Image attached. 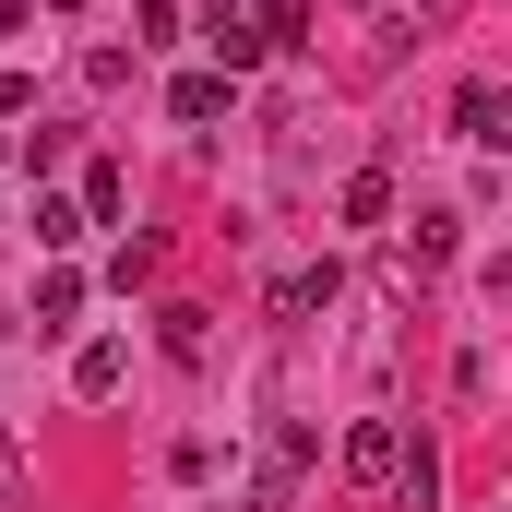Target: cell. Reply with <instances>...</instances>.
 <instances>
[{
	"label": "cell",
	"mask_w": 512,
	"mask_h": 512,
	"mask_svg": "<svg viewBox=\"0 0 512 512\" xmlns=\"http://www.w3.org/2000/svg\"><path fill=\"white\" fill-rule=\"evenodd\" d=\"M334 298H346V274H334V262H286V274H274V322H286V334H298V322H322Z\"/></svg>",
	"instance_id": "obj_1"
},
{
	"label": "cell",
	"mask_w": 512,
	"mask_h": 512,
	"mask_svg": "<svg viewBox=\"0 0 512 512\" xmlns=\"http://www.w3.org/2000/svg\"><path fill=\"white\" fill-rule=\"evenodd\" d=\"M393 465H405V429H393V417H358V429H346V477H358V489H393Z\"/></svg>",
	"instance_id": "obj_2"
},
{
	"label": "cell",
	"mask_w": 512,
	"mask_h": 512,
	"mask_svg": "<svg viewBox=\"0 0 512 512\" xmlns=\"http://www.w3.org/2000/svg\"><path fill=\"white\" fill-rule=\"evenodd\" d=\"M203 48H215V72H227V84H239L251 60H274V48H262V24H251V12H227V0L203 12Z\"/></svg>",
	"instance_id": "obj_3"
},
{
	"label": "cell",
	"mask_w": 512,
	"mask_h": 512,
	"mask_svg": "<svg viewBox=\"0 0 512 512\" xmlns=\"http://www.w3.org/2000/svg\"><path fill=\"white\" fill-rule=\"evenodd\" d=\"M512 96H501V84H465V96H453V131H465V143H477V155H501V143H512Z\"/></svg>",
	"instance_id": "obj_4"
},
{
	"label": "cell",
	"mask_w": 512,
	"mask_h": 512,
	"mask_svg": "<svg viewBox=\"0 0 512 512\" xmlns=\"http://www.w3.org/2000/svg\"><path fill=\"white\" fill-rule=\"evenodd\" d=\"M155 346L203 370V358H215V310H191V298H167V310H155Z\"/></svg>",
	"instance_id": "obj_5"
},
{
	"label": "cell",
	"mask_w": 512,
	"mask_h": 512,
	"mask_svg": "<svg viewBox=\"0 0 512 512\" xmlns=\"http://www.w3.org/2000/svg\"><path fill=\"white\" fill-rule=\"evenodd\" d=\"M167 120H179V131H215V120H227V72H179V84H167Z\"/></svg>",
	"instance_id": "obj_6"
},
{
	"label": "cell",
	"mask_w": 512,
	"mask_h": 512,
	"mask_svg": "<svg viewBox=\"0 0 512 512\" xmlns=\"http://www.w3.org/2000/svg\"><path fill=\"white\" fill-rule=\"evenodd\" d=\"M120 382H131V346H120V334H96V346L72 358V393H120Z\"/></svg>",
	"instance_id": "obj_7"
},
{
	"label": "cell",
	"mask_w": 512,
	"mask_h": 512,
	"mask_svg": "<svg viewBox=\"0 0 512 512\" xmlns=\"http://www.w3.org/2000/svg\"><path fill=\"white\" fill-rule=\"evenodd\" d=\"M393 501H405V512H429V501H441V453H429V441H405V465H393Z\"/></svg>",
	"instance_id": "obj_8"
},
{
	"label": "cell",
	"mask_w": 512,
	"mask_h": 512,
	"mask_svg": "<svg viewBox=\"0 0 512 512\" xmlns=\"http://www.w3.org/2000/svg\"><path fill=\"white\" fill-rule=\"evenodd\" d=\"M393 215V167H358V179H346V227H382Z\"/></svg>",
	"instance_id": "obj_9"
},
{
	"label": "cell",
	"mask_w": 512,
	"mask_h": 512,
	"mask_svg": "<svg viewBox=\"0 0 512 512\" xmlns=\"http://www.w3.org/2000/svg\"><path fill=\"white\" fill-rule=\"evenodd\" d=\"M72 310H84V274H36V334H60Z\"/></svg>",
	"instance_id": "obj_10"
},
{
	"label": "cell",
	"mask_w": 512,
	"mask_h": 512,
	"mask_svg": "<svg viewBox=\"0 0 512 512\" xmlns=\"http://www.w3.org/2000/svg\"><path fill=\"white\" fill-rule=\"evenodd\" d=\"M72 239H84V215H72L60 191H36V251H72Z\"/></svg>",
	"instance_id": "obj_11"
},
{
	"label": "cell",
	"mask_w": 512,
	"mask_h": 512,
	"mask_svg": "<svg viewBox=\"0 0 512 512\" xmlns=\"http://www.w3.org/2000/svg\"><path fill=\"white\" fill-rule=\"evenodd\" d=\"M155 262H167L155 239H120V262H108V286H120V298H131V286H155Z\"/></svg>",
	"instance_id": "obj_12"
},
{
	"label": "cell",
	"mask_w": 512,
	"mask_h": 512,
	"mask_svg": "<svg viewBox=\"0 0 512 512\" xmlns=\"http://www.w3.org/2000/svg\"><path fill=\"white\" fill-rule=\"evenodd\" d=\"M251 24H262V48H274V60H286V48L310 36V12H298V0H274V12H251Z\"/></svg>",
	"instance_id": "obj_13"
},
{
	"label": "cell",
	"mask_w": 512,
	"mask_h": 512,
	"mask_svg": "<svg viewBox=\"0 0 512 512\" xmlns=\"http://www.w3.org/2000/svg\"><path fill=\"white\" fill-rule=\"evenodd\" d=\"M0 501H24V441L0 429Z\"/></svg>",
	"instance_id": "obj_14"
}]
</instances>
